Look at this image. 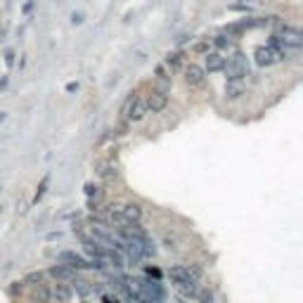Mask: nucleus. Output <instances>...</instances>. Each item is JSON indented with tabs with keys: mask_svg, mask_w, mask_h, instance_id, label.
<instances>
[{
	"mask_svg": "<svg viewBox=\"0 0 303 303\" xmlns=\"http://www.w3.org/2000/svg\"><path fill=\"white\" fill-rule=\"evenodd\" d=\"M287 52H289V48L287 45H282V48H272V45H258V48L254 50V59L258 67H270V64H277L282 62L284 57H287Z\"/></svg>",
	"mask_w": 303,
	"mask_h": 303,
	"instance_id": "f257e3e1",
	"label": "nucleus"
},
{
	"mask_svg": "<svg viewBox=\"0 0 303 303\" xmlns=\"http://www.w3.org/2000/svg\"><path fill=\"white\" fill-rule=\"evenodd\" d=\"M223 69H225L227 74V81H241L244 76H249V59L244 52H234L230 59H227L225 64H223Z\"/></svg>",
	"mask_w": 303,
	"mask_h": 303,
	"instance_id": "f03ea898",
	"label": "nucleus"
},
{
	"mask_svg": "<svg viewBox=\"0 0 303 303\" xmlns=\"http://www.w3.org/2000/svg\"><path fill=\"white\" fill-rule=\"evenodd\" d=\"M57 261L59 263H67V265H71L74 270H85V268H93L90 265V261H85L81 254H76V251H62V254L57 256Z\"/></svg>",
	"mask_w": 303,
	"mask_h": 303,
	"instance_id": "7ed1b4c3",
	"label": "nucleus"
},
{
	"mask_svg": "<svg viewBox=\"0 0 303 303\" xmlns=\"http://www.w3.org/2000/svg\"><path fill=\"white\" fill-rule=\"evenodd\" d=\"M145 104H147V111H152V114H157V111L166 109V104H168V97H166V93L157 90V93H152V95L147 97Z\"/></svg>",
	"mask_w": 303,
	"mask_h": 303,
	"instance_id": "20e7f679",
	"label": "nucleus"
},
{
	"mask_svg": "<svg viewBox=\"0 0 303 303\" xmlns=\"http://www.w3.org/2000/svg\"><path fill=\"white\" fill-rule=\"evenodd\" d=\"M204 74H206V71L201 69L199 64H187L185 67V83L187 85H201V83H204Z\"/></svg>",
	"mask_w": 303,
	"mask_h": 303,
	"instance_id": "39448f33",
	"label": "nucleus"
},
{
	"mask_svg": "<svg viewBox=\"0 0 303 303\" xmlns=\"http://www.w3.org/2000/svg\"><path fill=\"white\" fill-rule=\"evenodd\" d=\"M50 275L55 277V280H76V270L71 265H67V263H62V265H52Z\"/></svg>",
	"mask_w": 303,
	"mask_h": 303,
	"instance_id": "423d86ee",
	"label": "nucleus"
},
{
	"mask_svg": "<svg viewBox=\"0 0 303 303\" xmlns=\"http://www.w3.org/2000/svg\"><path fill=\"white\" fill-rule=\"evenodd\" d=\"M175 289L185 298H194L197 291H199V287H197V280H185V282H175Z\"/></svg>",
	"mask_w": 303,
	"mask_h": 303,
	"instance_id": "0eeeda50",
	"label": "nucleus"
},
{
	"mask_svg": "<svg viewBox=\"0 0 303 303\" xmlns=\"http://www.w3.org/2000/svg\"><path fill=\"white\" fill-rule=\"evenodd\" d=\"M97 175L102 180H114L116 178V164L114 161H102V164H97Z\"/></svg>",
	"mask_w": 303,
	"mask_h": 303,
	"instance_id": "6e6552de",
	"label": "nucleus"
},
{
	"mask_svg": "<svg viewBox=\"0 0 303 303\" xmlns=\"http://www.w3.org/2000/svg\"><path fill=\"white\" fill-rule=\"evenodd\" d=\"M223 64H225V57L221 52H206V71L214 74V71H221Z\"/></svg>",
	"mask_w": 303,
	"mask_h": 303,
	"instance_id": "1a4fd4ad",
	"label": "nucleus"
},
{
	"mask_svg": "<svg viewBox=\"0 0 303 303\" xmlns=\"http://www.w3.org/2000/svg\"><path fill=\"white\" fill-rule=\"evenodd\" d=\"M121 214L128 223H138L142 218V208H140V204H126V206H121Z\"/></svg>",
	"mask_w": 303,
	"mask_h": 303,
	"instance_id": "9d476101",
	"label": "nucleus"
},
{
	"mask_svg": "<svg viewBox=\"0 0 303 303\" xmlns=\"http://www.w3.org/2000/svg\"><path fill=\"white\" fill-rule=\"evenodd\" d=\"M50 298H55L57 303H67L71 298V289L67 284H57L55 289H52V294H50Z\"/></svg>",
	"mask_w": 303,
	"mask_h": 303,
	"instance_id": "9b49d317",
	"label": "nucleus"
},
{
	"mask_svg": "<svg viewBox=\"0 0 303 303\" xmlns=\"http://www.w3.org/2000/svg\"><path fill=\"white\" fill-rule=\"evenodd\" d=\"M168 275H171L173 284H175V282H185V280H192V277H190V272H187L185 265H173V268L168 270Z\"/></svg>",
	"mask_w": 303,
	"mask_h": 303,
	"instance_id": "f8f14e48",
	"label": "nucleus"
},
{
	"mask_svg": "<svg viewBox=\"0 0 303 303\" xmlns=\"http://www.w3.org/2000/svg\"><path fill=\"white\" fill-rule=\"evenodd\" d=\"M225 95L230 97V100H237V97L244 95V85H241V81H227Z\"/></svg>",
	"mask_w": 303,
	"mask_h": 303,
	"instance_id": "ddd939ff",
	"label": "nucleus"
},
{
	"mask_svg": "<svg viewBox=\"0 0 303 303\" xmlns=\"http://www.w3.org/2000/svg\"><path fill=\"white\" fill-rule=\"evenodd\" d=\"M183 244H185V241L180 239L178 234H164V247L168 249V251H180V249H185Z\"/></svg>",
	"mask_w": 303,
	"mask_h": 303,
	"instance_id": "4468645a",
	"label": "nucleus"
},
{
	"mask_svg": "<svg viewBox=\"0 0 303 303\" xmlns=\"http://www.w3.org/2000/svg\"><path fill=\"white\" fill-rule=\"evenodd\" d=\"M34 296L38 303H50V289L45 287V284H36V291H34Z\"/></svg>",
	"mask_w": 303,
	"mask_h": 303,
	"instance_id": "2eb2a0df",
	"label": "nucleus"
},
{
	"mask_svg": "<svg viewBox=\"0 0 303 303\" xmlns=\"http://www.w3.org/2000/svg\"><path fill=\"white\" fill-rule=\"evenodd\" d=\"M183 52H180V50H175V52H168V55H166V64H168V67H171V69H178L180 67V62H183Z\"/></svg>",
	"mask_w": 303,
	"mask_h": 303,
	"instance_id": "dca6fc26",
	"label": "nucleus"
},
{
	"mask_svg": "<svg viewBox=\"0 0 303 303\" xmlns=\"http://www.w3.org/2000/svg\"><path fill=\"white\" fill-rule=\"evenodd\" d=\"M197 303H214V291L211 289H199L197 291V296H194Z\"/></svg>",
	"mask_w": 303,
	"mask_h": 303,
	"instance_id": "f3484780",
	"label": "nucleus"
},
{
	"mask_svg": "<svg viewBox=\"0 0 303 303\" xmlns=\"http://www.w3.org/2000/svg\"><path fill=\"white\" fill-rule=\"evenodd\" d=\"M93 289H95V287H90L88 282H83V280H76V291H78L83 298L90 296V291H93Z\"/></svg>",
	"mask_w": 303,
	"mask_h": 303,
	"instance_id": "a211bd4d",
	"label": "nucleus"
},
{
	"mask_svg": "<svg viewBox=\"0 0 303 303\" xmlns=\"http://www.w3.org/2000/svg\"><path fill=\"white\" fill-rule=\"evenodd\" d=\"M211 43H214L216 48H227V45L232 43V36H230V34H221L216 41H211Z\"/></svg>",
	"mask_w": 303,
	"mask_h": 303,
	"instance_id": "6ab92c4d",
	"label": "nucleus"
},
{
	"mask_svg": "<svg viewBox=\"0 0 303 303\" xmlns=\"http://www.w3.org/2000/svg\"><path fill=\"white\" fill-rule=\"evenodd\" d=\"M85 197H88V199H93V197H95V201H97L100 197H102V192H100V187H95L93 183H88V185H85Z\"/></svg>",
	"mask_w": 303,
	"mask_h": 303,
	"instance_id": "aec40b11",
	"label": "nucleus"
},
{
	"mask_svg": "<svg viewBox=\"0 0 303 303\" xmlns=\"http://www.w3.org/2000/svg\"><path fill=\"white\" fill-rule=\"evenodd\" d=\"M208 48H211V41H208V38H206V41H199V43H194V45H192L194 52H201V55H206Z\"/></svg>",
	"mask_w": 303,
	"mask_h": 303,
	"instance_id": "412c9836",
	"label": "nucleus"
},
{
	"mask_svg": "<svg viewBox=\"0 0 303 303\" xmlns=\"http://www.w3.org/2000/svg\"><path fill=\"white\" fill-rule=\"evenodd\" d=\"M185 268H187V272H190L192 280H199V277H201V268H199V265H185Z\"/></svg>",
	"mask_w": 303,
	"mask_h": 303,
	"instance_id": "4be33fe9",
	"label": "nucleus"
},
{
	"mask_svg": "<svg viewBox=\"0 0 303 303\" xmlns=\"http://www.w3.org/2000/svg\"><path fill=\"white\" fill-rule=\"evenodd\" d=\"M45 187H48V178H45V180H43V183H41V187H38V192H36L34 201H38V199H41V197H43V192H45Z\"/></svg>",
	"mask_w": 303,
	"mask_h": 303,
	"instance_id": "5701e85b",
	"label": "nucleus"
},
{
	"mask_svg": "<svg viewBox=\"0 0 303 303\" xmlns=\"http://www.w3.org/2000/svg\"><path fill=\"white\" fill-rule=\"evenodd\" d=\"M5 64H7V67H12V64H14V52H12V50H7V52H5Z\"/></svg>",
	"mask_w": 303,
	"mask_h": 303,
	"instance_id": "b1692460",
	"label": "nucleus"
},
{
	"mask_svg": "<svg viewBox=\"0 0 303 303\" xmlns=\"http://www.w3.org/2000/svg\"><path fill=\"white\" fill-rule=\"evenodd\" d=\"M71 21L74 24H83V12H74L71 14Z\"/></svg>",
	"mask_w": 303,
	"mask_h": 303,
	"instance_id": "393cba45",
	"label": "nucleus"
},
{
	"mask_svg": "<svg viewBox=\"0 0 303 303\" xmlns=\"http://www.w3.org/2000/svg\"><path fill=\"white\" fill-rule=\"evenodd\" d=\"M102 303H118V298L111 296V294H104V296H102Z\"/></svg>",
	"mask_w": 303,
	"mask_h": 303,
	"instance_id": "a878e982",
	"label": "nucleus"
},
{
	"mask_svg": "<svg viewBox=\"0 0 303 303\" xmlns=\"http://www.w3.org/2000/svg\"><path fill=\"white\" fill-rule=\"evenodd\" d=\"M43 277H41V272H34V275H28V282H41Z\"/></svg>",
	"mask_w": 303,
	"mask_h": 303,
	"instance_id": "bb28decb",
	"label": "nucleus"
},
{
	"mask_svg": "<svg viewBox=\"0 0 303 303\" xmlns=\"http://www.w3.org/2000/svg\"><path fill=\"white\" fill-rule=\"evenodd\" d=\"M76 90H78V83H69L67 85V93H76Z\"/></svg>",
	"mask_w": 303,
	"mask_h": 303,
	"instance_id": "cd10ccee",
	"label": "nucleus"
},
{
	"mask_svg": "<svg viewBox=\"0 0 303 303\" xmlns=\"http://www.w3.org/2000/svg\"><path fill=\"white\" fill-rule=\"evenodd\" d=\"M147 272H149V275H154V277H159V275H161V272H159L157 268H147Z\"/></svg>",
	"mask_w": 303,
	"mask_h": 303,
	"instance_id": "c85d7f7f",
	"label": "nucleus"
},
{
	"mask_svg": "<svg viewBox=\"0 0 303 303\" xmlns=\"http://www.w3.org/2000/svg\"><path fill=\"white\" fill-rule=\"evenodd\" d=\"M62 237V232H52V234H48V239H59Z\"/></svg>",
	"mask_w": 303,
	"mask_h": 303,
	"instance_id": "c756f323",
	"label": "nucleus"
}]
</instances>
